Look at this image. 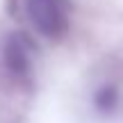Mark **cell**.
Instances as JSON below:
<instances>
[{"label": "cell", "mask_w": 123, "mask_h": 123, "mask_svg": "<svg viewBox=\"0 0 123 123\" xmlns=\"http://www.w3.org/2000/svg\"><path fill=\"white\" fill-rule=\"evenodd\" d=\"M93 103H96V107L100 112H112L116 107V91H114V87H103L100 91L96 93Z\"/></svg>", "instance_id": "3957f363"}, {"label": "cell", "mask_w": 123, "mask_h": 123, "mask_svg": "<svg viewBox=\"0 0 123 123\" xmlns=\"http://www.w3.org/2000/svg\"><path fill=\"white\" fill-rule=\"evenodd\" d=\"M5 66L14 78H25L30 71V55H27V46L21 37H9L7 46H5Z\"/></svg>", "instance_id": "7a4b0ae2"}, {"label": "cell", "mask_w": 123, "mask_h": 123, "mask_svg": "<svg viewBox=\"0 0 123 123\" xmlns=\"http://www.w3.org/2000/svg\"><path fill=\"white\" fill-rule=\"evenodd\" d=\"M25 12L34 30L48 39H59L68 30L71 23L68 0H25Z\"/></svg>", "instance_id": "6da1fadb"}]
</instances>
